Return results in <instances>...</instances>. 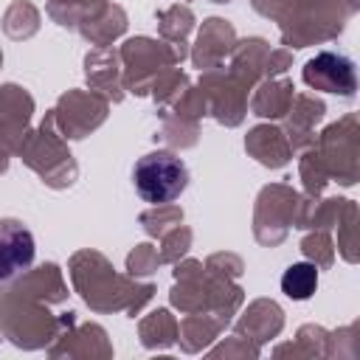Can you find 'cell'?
<instances>
[{"instance_id": "obj_3", "label": "cell", "mask_w": 360, "mask_h": 360, "mask_svg": "<svg viewBox=\"0 0 360 360\" xmlns=\"http://www.w3.org/2000/svg\"><path fill=\"white\" fill-rule=\"evenodd\" d=\"M307 84L323 90V93H343L349 96L354 90V68L346 56L335 53H321L304 68Z\"/></svg>"}, {"instance_id": "obj_1", "label": "cell", "mask_w": 360, "mask_h": 360, "mask_svg": "<svg viewBox=\"0 0 360 360\" xmlns=\"http://www.w3.org/2000/svg\"><path fill=\"white\" fill-rule=\"evenodd\" d=\"M132 183L143 202H172L188 186V169L172 152H149L135 163Z\"/></svg>"}, {"instance_id": "obj_2", "label": "cell", "mask_w": 360, "mask_h": 360, "mask_svg": "<svg viewBox=\"0 0 360 360\" xmlns=\"http://www.w3.org/2000/svg\"><path fill=\"white\" fill-rule=\"evenodd\" d=\"M34 236L20 219H0V281L25 273L34 264Z\"/></svg>"}, {"instance_id": "obj_4", "label": "cell", "mask_w": 360, "mask_h": 360, "mask_svg": "<svg viewBox=\"0 0 360 360\" xmlns=\"http://www.w3.org/2000/svg\"><path fill=\"white\" fill-rule=\"evenodd\" d=\"M318 287V270L309 262H295L281 276V290L292 301H307Z\"/></svg>"}]
</instances>
